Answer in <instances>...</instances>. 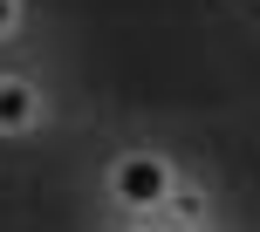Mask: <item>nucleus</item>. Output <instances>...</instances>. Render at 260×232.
<instances>
[{
    "instance_id": "2",
    "label": "nucleus",
    "mask_w": 260,
    "mask_h": 232,
    "mask_svg": "<svg viewBox=\"0 0 260 232\" xmlns=\"http://www.w3.org/2000/svg\"><path fill=\"white\" fill-rule=\"evenodd\" d=\"M35 123V89L27 82H0V130H27Z\"/></svg>"
},
{
    "instance_id": "4",
    "label": "nucleus",
    "mask_w": 260,
    "mask_h": 232,
    "mask_svg": "<svg viewBox=\"0 0 260 232\" xmlns=\"http://www.w3.org/2000/svg\"><path fill=\"white\" fill-rule=\"evenodd\" d=\"M185 232H192V225H185Z\"/></svg>"
},
{
    "instance_id": "3",
    "label": "nucleus",
    "mask_w": 260,
    "mask_h": 232,
    "mask_svg": "<svg viewBox=\"0 0 260 232\" xmlns=\"http://www.w3.org/2000/svg\"><path fill=\"white\" fill-rule=\"evenodd\" d=\"M7 27H14V0H0V34H7Z\"/></svg>"
},
{
    "instance_id": "1",
    "label": "nucleus",
    "mask_w": 260,
    "mask_h": 232,
    "mask_svg": "<svg viewBox=\"0 0 260 232\" xmlns=\"http://www.w3.org/2000/svg\"><path fill=\"white\" fill-rule=\"evenodd\" d=\"M110 178H117V198L123 205H157V198L171 191V171H165V157H123L117 171H110Z\"/></svg>"
}]
</instances>
